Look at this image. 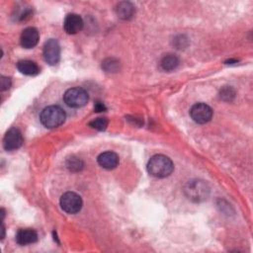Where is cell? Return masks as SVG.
Listing matches in <instances>:
<instances>
[{
	"label": "cell",
	"instance_id": "1",
	"mask_svg": "<svg viewBox=\"0 0 253 253\" xmlns=\"http://www.w3.org/2000/svg\"><path fill=\"white\" fill-rule=\"evenodd\" d=\"M173 170L174 164L172 160L163 154H156L152 156L147 163L148 173L156 178L168 177Z\"/></svg>",
	"mask_w": 253,
	"mask_h": 253
},
{
	"label": "cell",
	"instance_id": "2",
	"mask_svg": "<svg viewBox=\"0 0 253 253\" xmlns=\"http://www.w3.org/2000/svg\"><path fill=\"white\" fill-rule=\"evenodd\" d=\"M65 112L58 106H48L44 108L41 115V123L47 128H54L62 125L65 121Z\"/></svg>",
	"mask_w": 253,
	"mask_h": 253
},
{
	"label": "cell",
	"instance_id": "3",
	"mask_svg": "<svg viewBox=\"0 0 253 253\" xmlns=\"http://www.w3.org/2000/svg\"><path fill=\"white\" fill-rule=\"evenodd\" d=\"M63 100L71 108H80L88 102V93L80 87L70 88L64 93Z\"/></svg>",
	"mask_w": 253,
	"mask_h": 253
},
{
	"label": "cell",
	"instance_id": "4",
	"mask_svg": "<svg viewBox=\"0 0 253 253\" xmlns=\"http://www.w3.org/2000/svg\"><path fill=\"white\" fill-rule=\"evenodd\" d=\"M61 209L70 214H74L78 212L83 205L82 199L79 195L74 192H66L60 197L59 201Z\"/></svg>",
	"mask_w": 253,
	"mask_h": 253
},
{
	"label": "cell",
	"instance_id": "5",
	"mask_svg": "<svg viewBox=\"0 0 253 253\" xmlns=\"http://www.w3.org/2000/svg\"><path fill=\"white\" fill-rule=\"evenodd\" d=\"M185 193L190 200L194 202H200L207 199L209 189L207 185L202 181H191L187 184Z\"/></svg>",
	"mask_w": 253,
	"mask_h": 253
},
{
	"label": "cell",
	"instance_id": "6",
	"mask_svg": "<svg viewBox=\"0 0 253 253\" xmlns=\"http://www.w3.org/2000/svg\"><path fill=\"white\" fill-rule=\"evenodd\" d=\"M43 58L49 65H55L60 59V45L55 39H49L44 42L42 50Z\"/></svg>",
	"mask_w": 253,
	"mask_h": 253
},
{
	"label": "cell",
	"instance_id": "7",
	"mask_svg": "<svg viewBox=\"0 0 253 253\" xmlns=\"http://www.w3.org/2000/svg\"><path fill=\"white\" fill-rule=\"evenodd\" d=\"M190 115L197 124H206L212 118V109L205 103H197L191 108Z\"/></svg>",
	"mask_w": 253,
	"mask_h": 253
},
{
	"label": "cell",
	"instance_id": "8",
	"mask_svg": "<svg viewBox=\"0 0 253 253\" xmlns=\"http://www.w3.org/2000/svg\"><path fill=\"white\" fill-rule=\"evenodd\" d=\"M23 143V135L20 129L17 127L10 128L4 135L3 147L7 151H12L18 149Z\"/></svg>",
	"mask_w": 253,
	"mask_h": 253
},
{
	"label": "cell",
	"instance_id": "9",
	"mask_svg": "<svg viewBox=\"0 0 253 253\" xmlns=\"http://www.w3.org/2000/svg\"><path fill=\"white\" fill-rule=\"evenodd\" d=\"M83 20L82 18L77 14H68L63 22V28L64 31L69 35H75L78 32H80L83 28Z\"/></svg>",
	"mask_w": 253,
	"mask_h": 253
},
{
	"label": "cell",
	"instance_id": "10",
	"mask_svg": "<svg viewBox=\"0 0 253 253\" xmlns=\"http://www.w3.org/2000/svg\"><path fill=\"white\" fill-rule=\"evenodd\" d=\"M40 39L39 32L34 27L26 28L20 37V43L24 48H32L37 45Z\"/></svg>",
	"mask_w": 253,
	"mask_h": 253
},
{
	"label": "cell",
	"instance_id": "11",
	"mask_svg": "<svg viewBox=\"0 0 253 253\" xmlns=\"http://www.w3.org/2000/svg\"><path fill=\"white\" fill-rule=\"evenodd\" d=\"M97 161H98L99 165L102 166L103 168L111 170L118 166L119 156L117 153H115L113 151H105L98 156Z\"/></svg>",
	"mask_w": 253,
	"mask_h": 253
},
{
	"label": "cell",
	"instance_id": "12",
	"mask_svg": "<svg viewBox=\"0 0 253 253\" xmlns=\"http://www.w3.org/2000/svg\"><path fill=\"white\" fill-rule=\"evenodd\" d=\"M38 234L34 229L22 228L16 234V241L20 245H28L37 242Z\"/></svg>",
	"mask_w": 253,
	"mask_h": 253
},
{
	"label": "cell",
	"instance_id": "13",
	"mask_svg": "<svg viewBox=\"0 0 253 253\" xmlns=\"http://www.w3.org/2000/svg\"><path fill=\"white\" fill-rule=\"evenodd\" d=\"M17 68L21 73L25 75H37L40 72V68L38 64L35 61L29 60V59L18 61Z\"/></svg>",
	"mask_w": 253,
	"mask_h": 253
},
{
	"label": "cell",
	"instance_id": "14",
	"mask_svg": "<svg viewBox=\"0 0 253 253\" xmlns=\"http://www.w3.org/2000/svg\"><path fill=\"white\" fill-rule=\"evenodd\" d=\"M116 13L121 19L127 20L132 17L134 7L130 2H120L116 7Z\"/></svg>",
	"mask_w": 253,
	"mask_h": 253
},
{
	"label": "cell",
	"instance_id": "15",
	"mask_svg": "<svg viewBox=\"0 0 253 253\" xmlns=\"http://www.w3.org/2000/svg\"><path fill=\"white\" fill-rule=\"evenodd\" d=\"M179 65V58L172 53L165 54L160 60V67L164 71H172Z\"/></svg>",
	"mask_w": 253,
	"mask_h": 253
},
{
	"label": "cell",
	"instance_id": "16",
	"mask_svg": "<svg viewBox=\"0 0 253 253\" xmlns=\"http://www.w3.org/2000/svg\"><path fill=\"white\" fill-rule=\"evenodd\" d=\"M66 167L70 171H79L83 167V162L77 157H70L66 161Z\"/></svg>",
	"mask_w": 253,
	"mask_h": 253
},
{
	"label": "cell",
	"instance_id": "17",
	"mask_svg": "<svg viewBox=\"0 0 253 253\" xmlns=\"http://www.w3.org/2000/svg\"><path fill=\"white\" fill-rule=\"evenodd\" d=\"M89 126L92 128H95L97 130H105L108 126V120L105 118H97L89 123Z\"/></svg>",
	"mask_w": 253,
	"mask_h": 253
},
{
	"label": "cell",
	"instance_id": "18",
	"mask_svg": "<svg viewBox=\"0 0 253 253\" xmlns=\"http://www.w3.org/2000/svg\"><path fill=\"white\" fill-rule=\"evenodd\" d=\"M102 67L106 70V71H116L119 67V61L114 59V58H108L106 59L103 64H102Z\"/></svg>",
	"mask_w": 253,
	"mask_h": 253
},
{
	"label": "cell",
	"instance_id": "19",
	"mask_svg": "<svg viewBox=\"0 0 253 253\" xmlns=\"http://www.w3.org/2000/svg\"><path fill=\"white\" fill-rule=\"evenodd\" d=\"M234 97V91L231 87H224L221 91H220V98H222L223 100L226 101H230L232 98Z\"/></svg>",
	"mask_w": 253,
	"mask_h": 253
},
{
	"label": "cell",
	"instance_id": "20",
	"mask_svg": "<svg viewBox=\"0 0 253 253\" xmlns=\"http://www.w3.org/2000/svg\"><path fill=\"white\" fill-rule=\"evenodd\" d=\"M11 86V79L5 76H1V91L9 89Z\"/></svg>",
	"mask_w": 253,
	"mask_h": 253
},
{
	"label": "cell",
	"instance_id": "21",
	"mask_svg": "<svg viewBox=\"0 0 253 253\" xmlns=\"http://www.w3.org/2000/svg\"><path fill=\"white\" fill-rule=\"evenodd\" d=\"M94 110L96 112H104L106 111V106L104 105L103 102H100V101H97L94 105Z\"/></svg>",
	"mask_w": 253,
	"mask_h": 253
}]
</instances>
